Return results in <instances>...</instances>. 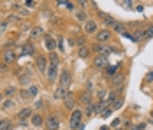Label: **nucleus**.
<instances>
[{"label":"nucleus","mask_w":153,"mask_h":130,"mask_svg":"<svg viewBox=\"0 0 153 130\" xmlns=\"http://www.w3.org/2000/svg\"><path fill=\"white\" fill-rule=\"evenodd\" d=\"M7 21H9V23H11V21H13V23H16V21H19V19H18V16L9 14V16H7Z\"/></svg>","instance_id":"39"},{"label":"nucleus","mask_w":153,"mask_h":130,"mask_svg":"<svg viewBox=\"0 0 153 130\" xmlns=\"http://www.w3.org/2000/svg\"><path fill=\"white\" fill-rule=\"evenodd\" d=\"M93 51H95L97 55H104V56H107L109 53H120V49H118V48H113V46L100 44V42H97L95 46H93Z\"/></svg>","instance_id":"2"},{"label":"nucleus","mask_w":153,"mask_h":130,"mask_svg":"<svg viewBox=\"0 0 153 130\" xmlns=\"http://www.w3.org/2000/svg\"><path fill=\"white\" fill-rule=\"evenodd\" d=\"M46 77H48V81H49V83H55V79L58 77V63L49 62L48 71H46Z\"/></svg>","instance_id":"6"},{"label":"nucleus","mask_w":153,"mask_h":130,"mask_svg":"<svg viewBox=\"0 0 153 130\" xmlns=\"http://www.w3.org/2000/svg\"><path fill=\"white\" fill-rule=\"evenodd\" d=\"M114 130H122V129H114Z\"/></svg>","instance_id":"50"},{"label":"nucleus","mask_w":153,"mask_h":130,"mask_svg":"<svg viewBox=\"0 0 153 130\" xmlns=\"http://www.w3.org/2000/svg\"><path fill=\"white\" fill-rule=\"evenodd\" d=\"M67 95H71V91H69V88H63V86H58L53 91V99L55 100H63Z\"/></svg>","instance_id":"10"},{"label":"nucleus","mask_w":153,"mask_h":130,"mask_svg":"<svg viewBox=\"0 0 153 130\" xmlns=\"http://www.w3.org/2000/svg\"><path fill=\"white\" fill-rule=\"evenodd\" d=\"M83 28H85V33L86 35H93V33H97L99 32V25H97V21L95 19H88V21H85V25H83Z\"/></svg>","instance_id":"9"},{"label":"nucleus","mask_w":153,"mask_h":130,"mask_svg":"<svg viewBox=\"0 0 153 130\" xmlns=\"http://www.w3.org/2000/svg\"><path fill=\"white\" fill-rule=\"evenodd\" d=\"M4 63H13V62H16V53L14 51H13V49H5V51H4Z\"/></svg>","instance_id":"16"},{"label":"nucleus","mask_w":153,"mask_h":130,"mask_svg":"<svg viewBox=\"0 0 153 130\" xmlns=\"http://www.w3.org/2000/svg\"><path fill=\"white\" fill-rule=\"evenodd\" d=\"M35 55V48L32 42H25L23 44V56H33Z\"/></svg>","instance_id":"17"},{"label":"nucleus","mask_w":153,"mask_h":130,"mask_svg":"<svg viewBox=\"0 0 153 130\" xmlns=\"http://www.w3.org/2000/svg\"><path fill=\"white\" fill-rule=\"evenodd\" d=\"M113 111H114V109H113V105H106V107H104V111L100 113V116H102V118H109Z\"/></svg>","instance_id":"33"},{"label":"nucleus","mask_w":153,"mask_h":130,"mask_svg":"<svg viewBox=\"0 0 153 130\" xmlns=\"http://www.w3.org/2000/svg\"><path fill=\"white\" fill-rule=\"evenodd\" d=\"M123 100H125L123 97H116V100L111 104V105H113V109H114V111H116V109H122V107H123Z\"/></svg>","instance_id":"31"},{"label":"nucleus","mask_w":153,"mask_h":130,"mask_svg":"<svg viewBox=\"0 0 153 130\" xmlns=\"http://www.w3.org/2000/svg\"><path fill=\"white\" fill-rule=\"evenodd\" d=\"M28 91H30L32 99H35V97L39 95V86H37V85H30V86H28Z\"/></svg>","instance_id":"32"},{"label":"nucleus","mask_w":153,"mask_h":130,"mask_svg":"<svg viewBox=\"0 0 153 130\" xmlns=\"http://www.w3.org/2000/svg\"><path fill=\"white\" fill-rule=\"evenodd\" d=\"M16 105V102L13 99H5V100L2 102V111H9V109H13Z\"/></svg>","instance_id":"23"},{"label":"nucleus","mask_w":153,"mask_h":130,"mask_svg":"<svg viewBox=\"0 0 153 130\" xmlns=\"http://www.w3.org/2000/svg\"><path fill=\"white\" fill-rule=\"evenodd\" d=\"M125 4H127V7H130V0H125Z\"/></svg>","instance_id":"47"},{"label":"nucleus","mask_w":153,"mask_h":130,"mask_svg":"<svg viewBox=\"0 0 153 130\" xmlns=\"http://www.w3.org/2000/svg\"><path fill=\"white\" fill-rule=\"evenodd\" d=\"M77 56L83 58V60H85V58H88V56H90V49H88L86 46H81V48H79V51H77Z\"/></svg>","instance_id":"30"},{"label":"nucleus","mask_w":153,"mask_h":130,"mask_svg":"<svg viewBox=\"0 0 153 130\" xmlns=\"http://www.w3.org/2000/svg\"><path fill=\"white\" fill-rule=\"evenodd\" d=\"M30 123L33 127H44V118H42L41 113H33L30 118Z\"/></svg>","instance_id":"14"},{"label":"nucleus","mask_w":153,"mask_h":130,"mask_svg":"<svg viewBox=\"0 0 153 130\" xmlns=\"http://www.w3.org/2000/svg\"><path fill=\"white\" fill-rule=\"evenodd\" d=\"M79 102L83 104V105H88V104H93V93L92 91H81L79 93Z\"/></svg>","instance_id":"11"},{"label":"nucleus","mask_w":153,"mask_h":130,"mask_svg":"<svg viewBox=\"0 0 153 130\" xmlns=\"http://www.w3.org/2000/svg\"><path fill=\"white\" fill-rule=\"evenodd\" d=\"M85 90H86V91H93V83H92V81H88V83H86V88H85Z\"/></svg>","instance_id":"41"},{"label":"nucleus","mask_w":153,"mask_h":130,"mask_svg":"<svg viewBox=\"0 0 153 130\" xmlns=\"http://www.w3.org/2000/svg\"><path fill=\"white\" fill-rule=\"evenodd\" d=\"M83 109H72V113H71V118H69V129L71 130H77L79 129V125L83 123Z\"/></svg>","instance_id":"1"},{"label":"nucleus","mask_w":153,"mask_h":130,"mask_svg":"<svg viewBox=\"0 0 153 130\" xmlns=\"http://www.w3.org/2000/svg\"><path fill=\"white\" fill-rule=\"evenodd\" d=\"M150 81H153V71L148 72V76H146V83H150Z\"/></svg>","instance_id":"44"},{"label":"nucleus","mask_w":153,"mask_h":130,"mask_svg":"<svg viewBox=\"0 0 153 130\" xmlns=\"http://www.w3.org/2000/svg\"><path fill=\"white\" fill-rule=\"evenodd\" d=\"M93 65L97 67V69H106L107 65V56H104V55H97V56L93 58Z\"/></svg>","instance_id":"12"},{"label":"nucleus","mask_w":153,"mask_h":130,"mask_svg":"<svg viewBox=\"0 0 153 130\" xmlns=\"http://www.w3.org/2000/svg\"><path fill=\"white\" fill-rule=\"evenodd\" d=\"M123 83H125V74H114L113 79H111V88L116 90V91H122Z\"/></svg>","instance_id":"7"},{"label":"nucleus","mask_w":153,"mask_h":130,"mask_svg":"<svg viewBox=\"0 0 153 130\" xmlns=\"http://www.w3.org/2000/svg\"><path fill=\"white\" fill-rule=\"evenodd\" d=\"M11 11H13V13H18V14H21V16H28L30 14V9L19 5V4H13V5H11Z\"/></svg>","instance_id":"13"},{"label":"nucleus","mask_w":153,"mask_h":130,"mask_svg":"<svg viewBox=\"0 0 153 130\" xmlns=\"http://www.w3.org/2000/svg\"><path fill=\"white\" fill-rule=\"evenodd\" d=\"M44 105V100H37L35 102V107H42Z\"/></svg>","instance_id":"45"},{"label":"nucleus","mask_w":153,"mask_h":130,"mask_svg":"<svg viewBox=\"0 0 153 130\" xmlns=\"http://www.w3.org/2000/svg\"><path fill=\"white\" fill-rule=\"evenodd\" d=\"M77 4H79L81 7H86V5H88V0H77Z\"/></svg>","instance_id":"43"},{"label":"nucleus","mask_w":153,"mask_h":130,"mask_svg":"<svg viewBox=\"0 0 153 130\" xmlns=\"http://www.w3.org/2000/svg\"><path fill=\"white\" fill-rule=\"evenodd\" d=\"M63 105H65L67 109H71V111L76 109V100L72 99V95H67V97L63 99Z\"/></svg>","instance_id":"18"},{"label":"nucleus","mask_w":153,"mask_h":130,"mask_svg":"<svg viewBox=\"0 0 153 130\" xmlns=\"http://www.w3.org/2000/svg\"><path fill=\"white\" fill-rule=\"evenodd\" d=\"M122 123V118H116V120H113L111 121V129H118V125Z\"/></svg>","instance_id":"37"},{"label":"nucleus","mask_w":153,"mask_h":130,"mask_svg":"<svg viewBox=\"0 0 153 130\" xmlns=\"http://www.w3.org/2000/svg\"><path fill=\"white\" fill-rule=\"evenodd\" d=\"M95 39H97V42L100 44H109L111 42V39H113V32L111 30H99L97 33H95Z\"/></svg>","instance_id":"4"},{"label":"nucleus","mask_w":153,"mask_h":130,"mask_svg":"<svg viewBox=\"0 0 153 130\" xmlns=\"http://www.w3.org/2000/svg\"><path fill=\"white\" fill-rule=\"evenodd\" d=\"M14 93H18V90H16L14 86H7L4 90V95H5V97H13Z\"/></svg>","instance_id":"34"},{"label":"nucleus","mask_w":153,"mask_h":130,"mask_svg":"<svg viewBox=\"0 0 153 130\" xmlns=\"http://www.w3.org/2000/svg\"><path fill=\"white\" fill-rule=\"evenodd\" d=\"M132 130H146V125L144 123H139V125H134V129Z\"/></svg>","instance_id":"40"},{"label":"nucleus","mask_w":153,"mask_h":130,"mask_svg":"<svg viewBox=\"0 0 153 130\" xmlns=\"http://www.w3.org/2000/svg\"><path fill=\"white\" fill-rule=\"evenodd\" d=\"M152 120H153V111H152Z\"/></svg>","instance_id":"49"},{"label":"nucleus","mask_w":153,"mask_h":130,"mask_svg":"<svg viewBox=\"0 0 153 130\" xmlns=\"http://www.w3.org/2000/svg\"><path fill=\"white\" fill-rule=\"evenodd\" d=\"M44 44H46L48 51H55V46H56V42H55V39H53V37L46 35V37H44Z\"/></svg>","instance_id":"21"},{"label":"nucleus","mask_w":153,"mask_h":130,"mask_svg":"<svg viewBox=\"0 0 153 130\" xmlns=\"http://www.w3.org/2000/svg\"><path fill=\"white\" fill-rule=\"evenodd\" d=\"M44 33V30L41 28V27H32V30H30V37L32 39H37V37H41Z\"/></svg>","instance_id":"24"},{"label":"nucleus","mask_w":153,"mask_h":130,"mask_svg":"<svg viewBox=\"0 0 153 130\" xmlns=\"http://www.w3.org/2000/svg\"><path fill=\"white\" fill-rule=\"evenodd\" d=\"M118 67H120L118 63H114V65H107L106 67V74L109 76V77H113L114 74H118Z\"/></svg>","instance_id":"25"},{"label":"nucleus","mask_w":153,"mask_h":130,"mask_svg":"<svg viewBox=\"0 0 153 130\" xmlns=\"http://www.w3.org/2000/svg\"><path fill=\"white\" fill-rule=\"evenodd\" d=\"M111 28H113V32H116V33H120V35L127 32V27H125L123 23H120V21H116V23H114V25H113Z\"/></svg>","instance_id":"20"},{"label":"nucleus","mask_w":153,"mask_h":130,"mask_svg":"<svg viewBox=\"0 0 153 130\" xmlns=\"http://www.w3.org/2000/svg\"><path fill=\"white\" fill-rule=\"evenodd\" d=\"M48 65H49V60H48L46 56H35V67H37V71L41 74H46L48 71Z\"/></svg>","instance_id":"8"},{"label":"nucleus","mask_w":153,"mask_h":130,"mask_svg":"<svg viewBox=\"0 0 153 130\" xmlns=\"http://www.w3.org/2000/svg\"><path fill=\"white\" fill-rule=\"evenodd\" d=\"M25 7H35V0H23Z\"/></svg>","instance_id":"38"},{"label":"nucleus","mask_w":153,"mask_h":130,"mask_svg":"<svg viewBox=\"0 0 153 130\" xmlns=\"http://www.w3.org/2000/svg\"><path fill=\"white\" fill-rule=\"evenodd\" d=\"M32 114H33V111H32V107H23L18 114H16V118L21 121V120H28V118H32Z\"/></svg>","instance_id":"15"},{"label":"nucleus","mask_w":153,"mask_h":130,"mask_svg":"<svg viewBox=\"0 0 153 130\" xmlns=\"http://www.w3.org/2000/svg\"><path fill=\"white\" fill-rule=\"evenodd\" d=\"M152 37H153V25H150V27L144 28V39H152Z\"/></svg>","instance_id":"35"},{"label":"nucleus","mask_w":153,"mask_h":130,"mask_svg":"<svg viewBox=\"0 0 153 130\" xmlns=\"http://www.w3.org/2000/svg\"><path fill=\"white\" fill-rule=\"evenodd\" d=\"M62 41H63V39H62V37H58V42H56V46L60 48V51H63V42H62Z\"/></svg>","instance_id":"42"},{"label":"nucleus","mask_w":153,"mask_h":130,"mask_svg":"<svg viewBox=\"0 0 153 130\" xmlns=\"http://www.w3.org/2000/svg\"><path fill=\"white\" fill-rule=\"evenodd\" d=\"M71 81H72V76L67 69H62L60 71V77H58V86H63V88H69L71 86Z\"/></svg>","instance_id":"5"},{"label":"nucleus","mask_w":153,"mask_h":130,"mask_svg":"<svg viewBox=\"0 0 153 130\" xmlns=\"http://www.w3.org/2000/svg\"><path fill=\"white\" fill-rule=\"evenodd\" d=\"M100 18L104 19V23H106L107 27H113V25L116 23V19H114L113 16H107V14H104V13H100Z\"/></svg>","instance_id":"28"},{"label":"nucleus","mask_w":153,"mask_h":130,"mask_svg":"<svg viewBox=\"0 0 153 130\" xmlns=\"http://www.w3.org/2000/svg\"><path fill=\"white\" fill-rule=\"evenodd\" d=\"M44 127H46V130H58L60 129V118L56 114H49L44 120Z\"/></svg>","instance_id":"3"},{"label":"nucleus","mask_w":153,"mask_h":130,"mask_svg":"<svg viewBox=\"0 0 153 130\" xmlns=\"http://www.w3.org/2000/svg\"><path fill=\"white\" fill-rule=\"evenodd\" d=\"M100 130H109V127H107V125H104V127H102Z\"/></svg>","instance_id":"48"},{"label":"nucleus","mask_w":153,"mask_h":130,"mask_svg":"<svg viewBox=\"0 0 153 130\" xmlns=\"http://www.w3.org/2000/svg\"><path fill=\"white\" fill-rule=\"evenodd\" d=\"M7 25H9L7 19H0V33H4V32L7 30Z\"/></svg>","instance_id":"36"},{"label":"nucleus","mask_w":153,"mask_h":130,"mask_svg":"<svg viewBox=\"0 0 153 130\" xmlns=\"http://www.w3.org/2000/svg\"><path fill=\"white\" fill-rule=\"evenodd\" d=\"M4 100H5V95H4V91H0V105H2Z\"/></svg>","instance_id":"46"},{"label":"nucleus","mask_w":153,"mask_h":130,"mask_svg":"<svg viewBox=\"0 0 153 130\" xmlns=\"http://www.w3.org/2000/svg\"><path fill=\"white\" fill-rule=\"evenodd\" d=\"M13 129H16L14 127V123L11 121V120H0V130H13Z\"/></svg>","instance_id":"19"},{"label":"nucleus","mask_w":153,"mask_h":130,"mask_svg":"<svg viewBox=\"0 0 153 130\" xmlns=\"http://www.w3.org/2000/svg\"><path fill=\"white\" fill-rule=\"evenodd\" d=\"M18 97H19V100H25V102L32 99V95H30L28 90H19V91H18Z\"/></svg>","instance_id":"27"},{"label":"nucleus","mask_w":153,"mask_h":130,"mask_svg":"<svg viewBox=\"0 0 153 130\" xmlns=\"http://www.w3.org/2000/svg\"><path fill=\"white\" fill-rule=\"evenodd\" d=\"M116 97H118V91H116V90H111V91H107V93H106L107 104H113V102L116 100Z\"/></svg>","instance_id":"26"},{"label":"nucleus","mask_w":153,"mask_h":130,"mask_svg":"<svg viewBox=\"0 0 153 130\" xmlns=\"http://www.w3.org/2000/svg\"><path fill=\"white\" fill-rule=\"evenodd\" d=\"M74 16H76L77 21H83V23H85V21H88V14H86V11H85V9L76 11V13H74Z\"/></svg>","instance_id":"22"},{"label":"nucleus","mask_w":153,"mask_h":130,"mask_svg":"<svg viewBox=\"0 0 153 130\" xmlns=\"http://www.w3.org/2000/svg\"><path fill=\"white\" fill-rule=\"evenodd\" d=\"M85 114H86V118H92L93 114H95V104H88V105H85V111H83Z\"/></svg>","instance_id":"29"}]
</instances>
